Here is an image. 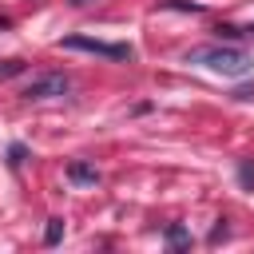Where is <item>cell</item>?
I'll use <instances>...</instances> for the list:
<instances>
[{"mask_svg": "<svg viewBox=\"0 0 254 254\" xmlns=\"http://www.w3.org/2000/svg\"><path fill=\"white\" fill-rule=\"evenodd\" d=\"M67 179H71L75 187H95V183H99V171H95L91 163H83V159H71V163H67Z\"/></svg>", "mask_w": 254, "mask_h": 254, "instance_id": "277c9868", "label": "cell"}, {"mask_svg": "<svg viewBox=\"0 0 254 254\" xmlns=\"http://www.w3.org/2000/svg\"><path fill=\"white\" fill-rule=\"evenodd\" d=\"M187 64H202V67H210V71H218V75H230V79H238V75H246L250 71V56L242 52V48H226V44H206V48H194V52H187Z\"/></svg>", "mask_w": 254, "mask_h": 254, "instance_id": "6da1fadb", "label": "cell"}, {"mask_svg": "<svg viewBox=\"0 0 254 254\" xmlns=\"http://www.w3.org/2000/svg\"><path fill=\"white\" fill-rule=\"evenodd\" d=\"M60 238H64V218H48V226H44V242L56 246Z\"/></svg>", "mask_w": 254, "mask_h": 254, "instance_id": "8992f818", "label": "cell"}, {"mask_svg": "<svg viewBox=\"0 0 254 254\" xmlns=\"http://www.w3.org/2000/svg\"><path fill=\"white\" fill-rule=\"evenodd\" d=\"M159 8H175V12H202V4H194V0H163Z\"/></svg>", "mask_w": 254, "mask_h": 254, "instance_id": "52a82bcc", "label": "cell"}, {"mask_svg": "<svg viewBox=\"0 0 254 254\" xmlns=\"http://www.w3.org/2000/svg\"><path fill=\"white\" fill-rule=\"evenodd\" d=\"M238 179H242V187H254V163H250V159L238 167Z\"/></svg>", "mask_w": 254, "mask_h": 254, "instance_id": "7c38bea8", "label": "cell"}, {"mask_svg": "<svg viewBox=\"0 0 254 254\" xmlns=\"http://www.w3.org/2000/svg\"><path fill=\"white\" fill-rule=\"evenodd\" d=\"M226 234H230V226H226V218H218V222H214V230H210V238H206V242H210V246H218V242H222V238H226Z\"/></svg>", "mask_w": 254, "mask_h": 254, "instance_id": "30bf717a", "label": "cell"}, {"mask_svg": "<svg viewBox=\"0 0 254 254\" xmlns=\"http://www.w3.org/2000/svg\"><path fill=\"white\" fill-rule=\"evenodd\" d=\"M163 242H167L171 250H190V230H187L183 222H171V226L163 230Z\"/></svg>", "mask_w": 254, "mask_h": 254, "instance_id": "5b68a950", "label": "cell"}, {"mask_svg": "<svg viewBox=\"0 0 254 254\" xmlns=\"http://www.w3.org/2000/svg\"><path fill=\"white\" fill-rule=\"evenodd\" d=\"M24 71V60H0V79H12Z\"/></svg>", "mask_w": 254, "mask_h": 254, "instance_id": "ba28073f", "label": "cell"}, {"mask_svg": "<svg viewBox=\"0 0 254 254\" xmlns=\"http://www.w3.org/2000/svg\"><path fill=\"white\" fill-rule=\"evenodd\" d=\"M0 28H12V20H8V16H0Z\"/></svg>", "mask_w": 254, "mask_h": 254, "instance_id": "9a60e30c", "label": "cell"}, {"mask_svg": "<svg viewBox=\"0 0 254 254\" xmlns=\"http://www.w3.org/2000/svg\"><path fill=\"white\" fill-rule=\"evenodd\" d=\"M234 99H254V83H246V87H238V91H234Z\"/></svg>", "mask_w": 254, "mask_h": 254, "instance_id": "4fadbf2b", "label": "cell"}, {"mask_svg": "<svg viewBox=\"0 0 254 254\" xmlns=\"http://www.w3.org/2000/svg\"><path fill=\"white\" fill-rule=\"evenodd\" d=\"M71 8H87V4H95V0H67Z\"/></svg>", "mask_w": 254, "mask_h": 254, "instance_id": "5bb4252c", "label": "cell"}, {"mask_svg": "<svg viewBox=\"0 0 254 254\" xmlns=\"http://www.w3.org/2000/svg\"><path fill=\"white\" fill-rule=\"evenodd\" d=\"M214 32H218V40H238V36H246V32H242V28H234V24H218Z\"/></svg>", "mask_w": 254, "mask_h": 254, "instance_id": "8fae6325", "label": "cell"}, {"mask_svg": "<svg viewBox=\"0 0 254 254\" xmlns=\"http://www.w3.org/2000/svg\"><path fill=\"white\" fill-rule=\"evenodd\" d=\"M67 87H71V79L64 71H44L24 87V99H60V95H67Z\"/></svg>", "mask_w": 254, "mask_h": 254, "instance_id": "3957f363", "label": "cell"}, {"mask_svg": "<svg viewBox=\"0 0 254 254\" xmlns=\"http://www.w3.org/2000/svg\"><path fill=\"white\" fill-rule=\"evenodd\" d=\"M24 159H28V147H24V143H12V147H8V163H12V167H20Z\"/></svg>", "mask_w": 254, "mask_h": 254, "instance_id": "9c48e42d", "label": "cell"}, {"mask_svg": "<svg viewBox=\"0 0 254 254\" xmlns=\"http://www.w3.org/2000/svg\"><path fill=\"white\" fill-rule=\"evenodd\" d=\"M60 48H71V52H91V56H107V60H131V44H103V40H91V36H64Z\"/></svg>", "mask_w": 254, "mask_h": 254, "instance_id": "7a4b0ae2", "label": "cell"}]
</instances>
